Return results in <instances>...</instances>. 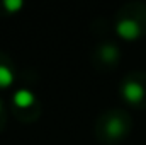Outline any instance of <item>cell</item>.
I'll list each match as a JSON object with an SVG mask.
<instances>
[{
	"instance_id": "obj_6",
	"label": "cell",
	"mask_w": 146,
	"mask_h": 145,
	"mask_svg": "<svg viewBox=\"0 0 146 145\" xmlns=\"http://www.w3.org/2000/svg\"><path fill=\"white\" fill-rule=\"evenodd\" d=\"M121 128H122V126L119 125V121H112V123H110V125H109V132H110V133H112V135H117Z\"/></svg>"
},
{
	"instance_id": "obj_3",
	"label": "cell",
	"mask_w": 146,
	"mask_h": 145,
	"mask_svg": "<svg viewBox=\"0 0 146 145\" xmlns=\"http://www.w3.org/2000/svg\"><path fill=\"white\" fill-rule=\"evenodd\" d=\"M14 101H15L17 106L26 108V106H29V104L34 101V94H33L31 91H27V89H19V91L15 92V96H14Z\"/></svg>"
},
{
	"instance_id": "obj_7",
	"label": "cell",
	"mask_w": 146,
	"mask_h": 145,
	"mask_svg": "<svg viewBox=\"0 0 146 145\" xmlns=\"http://www.w3.org/2000/svg\"><path fill=\"white\" fill-rule=\"evenodd\" d=\"M115 56V50L114 48H104V58L106 60H110Z\"/></svg>"
},
{
	"instance_id": "obj_1",
	"label": "cell",
	"mask_w": 146,
	"mask_h": 145,
	"mask_svg": "<svg viewBox=\"0 0 146 145\" xmlns=\"http://www.w3.org/2000/svg\"><path fill=\"white\" fill-rule=\"evenodd\" d=\"M117 33H119L121 36L131 39V38H136V36H138L139 28H138V24H136L134 21L126 19V21H121V22L117 24Z\"/></svg>"
},
{
	"instance_id": "obj_5",
	"label": "cell",
	"mask_w": 146,
	"mask_h": 145,
	"mask_svg": "<svg viewBox=\"0 0 146 145\" xmlns=\"http://www.w3.org/2000/svg\"><path fill=\"white\" fill-rule=\"evenodd\" d=\"M22 5V0H5V7L10 10H17Z\"/></svg>"
},
{
	"instance_id": "obj_4",
	"label": "cell",
	"mask_w": 146,
	"mask_h": 145,
	"mask_svg": "<svg viewBox=\"0 0 146 145\" xmlns=\"http://www.w3.org/2000/svg\"><path fill=\"white\" fill-rule=\"evenodd\" d=\"M12 79H14V75L10 72V68L5 65H0V85H9L12 82Z\"/></svg>"
},
{
	"instance_id": "obj_2",
	"label": "cell",
	"mask_w": 146,
	"mask_h": 145,
	"mask_svg": "<svg viewBox=\"0 0 146 145\" xmlns=\"http://www.w3.org/2000/svg\"><path fill=\"white\" fill-rule=\"evenodd\" d=\"M124 96H126L127 101L136 103V101H139V99L143 97V89H141V85L136 84V82H127V84L124 85Z\"/></svg>"
}]
</instances>
